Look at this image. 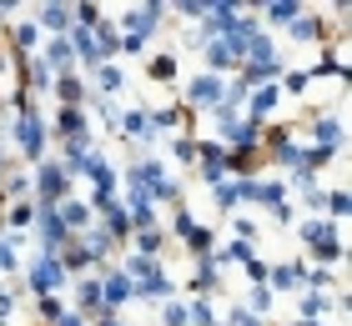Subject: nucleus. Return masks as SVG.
Here are the masks:
<instances>
[{
    "label": "nucleus",
    "mask_w": 352,
    "mask_h": 326,
    "mask_svg": "<svg viewBox=\"0 0 352 326\" xmlns=\"http://www.w3.org/2000/svg\"><path fill=\"white\" fill-rule=\"evenodd\" d=\"M171 156L182 166H197V136H171Z\"/></svg>",
    "instance_id": "2f4dec72"
},
{
    "label": "nucleus",
    "mask_w": 352,
    "mask_h": 326,
    "mask_svg": "<svg viewBox=\"0 0 352 326\" xmlns=\"http://www.w3.org/2000/svg\"><path fill=\"white\" fill-rule=\"evenodd\" d=\"M166 10H171V5H162V0H151V5H136V10L116 15V30H126V36H136V40H146L151 30L166 25Z\"/></svg>",
    "instance_id": "20e7f679"
},
{
    "label": "nucleus",
    "mask_w": 352,
    "mask_h": 326,
    "mask_svg": "<svg viewBox=\"0 0 352 326\" xmlns=\"http://www.w3.org/2000/svg\"><path fill=\"white\" fill-rule=\"evenodd\" d=\"M191 226H197V221H191V211H186V206H176V211H171V231L186 241V236H191Z\"/></svg>",
    "instance_id": "ea45409f"
},
{
    "label": "nucleus",
    "mask_w": 352,
    "mask_h": 326,
    "mask_svg": "<svg viewBox=\"0 0 352 326\" xmlns=\"http://www.w3.org/2000/svg\"><path fill=\"white\" fill-rule=\"evenodd\" d=\"M66 45H71V56L81 60L86 71H101V65H111V60L101 56V40H96L86 25H71V30H66Z\"/></svg>",
    "instance_id": "f8f14e48"
},
{
    "label": "nucleus",
    "mask_w": 352,
    "mask_h": 326,
    "mask_svg": "<svg viewBox=\"0 0 352 326\" xmlns=\"http://www.w3.org/2000/svg\"><path fill=\"white\" fill-rule=\"evenodd\" d=\"M191 171H201V181H206V186L227 181V145H217V141H197V166H191Z\"/></svg>",
    "instance_id": "9b49d317"
},
{
    "label": "nucleus",
    "mask_w": 352,
    "mask_h": 326,
    "mask_svg": "<svg viewBox=\"0 0 352 326\" xmlns=\"http://www.w3.org/2000/svg\"><path fill=\"white\" fill-rule=\"evenodd\" d=\"M36 40H41V25L36 21H21V25L10 30V51L15 56H30V51H36Z\"/></svg>",
    "instance_id": "bb28decb"
},
{
    "label": "nucleus",
    "mask_w": 352,
    "mask_h": 326,
    "mask_svg": "<svg viewBox=\"0 0 352 326\" xmlns=\"http://www.w3.org/2000/svg\"><path fill=\"white\" fill-rule=\"evenodd\" d=\"M221 95H227V80L212 75V71H201V75H191L186 80V95H182V106L186 110H212Z\"/></svg>",
    "instance_id": "423d86ee"
},
{
    "label": "nucleus",
    "mask_w": 352,
    "mask_h": 326,
    "mask_svg": "<svg viewBox=\"0 0 352 326\" xmlns=\"http://www.w3.org/2000/svg\"><path fill=\"white\" fill-rule=\"evenodd\" d=\"M126 301H136L131 276H126L121 266H106V271H101V312H121Z\"/></svg>",
    "instance_id": "1a4fd4ad"
},
{
    "label": "nucleus",
    "mask_w": 352,
    "mask_h": 326,
    "mask_svg": "<svg viewBox=\"0 0 352 326\" xmlns=\"http://www.w3.org/2000/svg\"><path fill=\"white\" fill-rule=\"evenodd\" d=\"M252 326H262V321H252Z\"/></svg>",
    "instance_id": "3c124183"
},
{
    "label": "nucleus",
    "mask_w": 352,
    "mask_h": 326,
    "mask_svg": "<svg viewBox=\"0 0 352 326\" xmlns=\"http://www.w3.org/2000/svg\"><path fill=\"white\" fill-rule=\"evenodd\" d=\"M36 25L51 30V36H66V30L76 25V21H71V5H41V10H36Z\"/></svg>",
    "instance_id": "4be33fe9"
},
{
    "label": "nucleus",
    "mask_w": 352,
    "mask_h": 326,
    "mask_svg": "<svg viewBox=\"0 0 352 326\" xmlns=\"http://www.w3.org/2000/svg\"><path fill=\"white\" fill-rule=\"evenodd\" d=\"M327 211H332L327 221H338V226H342V216L352 211V206H347V191H342V186H338V191H327Z\"/></svg>",
    "instance_id": "c9c22d12"
},
{
    "label": "nucleus",
    "mask_w": 352,
    "mask_h": 326,
    "mask_svg": "<svg viewBox=\"0 0 352 326\" xmlns=\"http://www.w3.org/2000/svg\"><path fill=\"white\" fill-rule=\"evenodd\" d=\"M146 75L156 80V86H171V80H176V56H151L146 60Z\"/></svg>",
    "instance_id": "c756f323"
},
{
    "label": "nucleus",
    "mask_w": 352,
    "mask_h": 326,
    "mask_svg": "<svg viewBox=\"0 0 352 326\" xmlns=\"http://www.w3.org/2000/svg\"><path fill=\"white\" fill-rule=\"evenodd\" d=\"M176 15H182V21H191V25H201V21H206V0H182V5H176Z\"/></svg>",
    "instance_id": "e433bc0d"
},
{
    "label": "nucleus",
    "mask_w": 352,
    "mask_h": 326,
    "mask_svg": "<svg viewBox=\"0 0 352 326\" xmlns=\"http://www.w3.org/2000/svg\"><path fill=\"white\" fill-rule=\"evenodd\" d=\"M56 136L66 145H96L91 121H86V106H60L56 110Z\"/></svg>",
    "instance_id": "6e6552de"
},
{
    "label": "nucleus",
    "mask_w": 352,
    "mask_h": 326,
    "mask_svg": "<svg viewBox=\"0 0 352 326\" xmlns=\"http://www.w3.org/2000/svg\"><path fill=\"white\" fill-rule=\"evenodd\" d=\"M217 286H221V266L212 256H201V261H191V296H217Z\"/></svg>",
    "instance_id": "f3484780"
},
{
    "label": "nucleus",
    "mask_w": 352,
    "mask_h": 326,
    "mask_svg": "<svg viewBox=\"0 0 352 326\" xmlns=\"http://www.w3.org/2000/svg\"><path fill=\"white\" fill-rule=\"evenodd\" d=\"M242 306H247V312H252V316H262V312H272V291H267V286H252Z\"/></svg>",
    "instance_id": "72a5a7b5"
},
{
    "label": "nucleus",
    "mask_w": 352,
    "mask_h": 326,
    "mask_svg": "<svg viewBox=\"0 0 352 326\" xmlns=\"http://www.w3.org/2000/svg\"><path fill=\"white\" fill-rule=\"evenodd\" d=\"M56 101H60V106H86V101H91L86 80L76 75V71H71V75H56Z\"/></svg>",
    "instance_id": "aec40b11"
},
{
    "label": "nucleus",
    "mask_w": 352,
    "mask_h": 326,
    "mask_svg": "<svg viewBox=\"0 0 352 326\" xmlns=\"http://www.w3.org/2000/svg\"><path fill=\"white\" fill-rule=\"evenodd\" d=\"M91 36L101 40V56H106V60H111V56L121 51V30H116V21H101V25L91 30Z\"/></svg>",
    "instance_id": "7c9ffc66"
},
{
    "label": "nucleus",
    "mask_w": 352,
    "mask_h": 326,
    "mask_svg": "<svg viewBox=\"0 0 352 326\" xmlns=\"http://www.w3.org/2000/svg\"><path fill=\"white\" fill-rule=\"evenodd\" d=\"M162 321L166 326H186V301H162Z\"/></svg>",
    "instance_id": "58836bf2"
},
{
    "label": "nucleus",
    "mask_w": 352,
    "mask_h": 326,
    "mask_svg": "<svg viewBox=\"0 0 352 326\" xmlns=\"http://www.w3.org/2000/svg\"><path fill=\"white\" fill-rule=\"evenodd\" d=\"M36 312H41V321H45V326H51L60 312H66V301H60V296H36Z\"/></svg>",
    "instance_id": "f704fd0d"
},
{
    "label": "nucleus",
    "mask_w": 352,
    "mask_h": 326,
    "mask_svg": "<svg viewBox=\"0 0 352 326\" xmlns=\"http://www.w3.org/2000/svg\"><path fill=\"white\" fill-rule=\"evenodd\" d=\"M302 266L307 261H277V266H267V291L277 296V291H302Z\"/></svg>",
    "instance_id": "dca6fc26"
},
{
    "label": "nucleus",
    "mask_w": 352,
    "mask_h": 326,
    "mask_svg": "<svg viewBox=\"0 0 352 326\" xmlns=\"http://www.w3.org/2000/svg\"><path fill=\"white\" fill-rule=\"evenodd\" d=\"M81 176H91L96 191H111V196H116V171H111V161H106L101 151H91V161H86V171H81Z\"/></svg>",
    "instance_id": "b1692460"
},
{
    "label": "nucleus",
    "mask_w": 352,
    "mask_h": 326,
    "mask_svg": "<svg viewBox=\"0 0 352 326\" xmlns=\"http://www.w3.org/2000/svg\"><path fill=\"white\" fill-rule=\"evenodd\" d=\"M186 326H217L212 296H191V301H186Z\"/></svg>",
    "instance_id": "cd10ccee"
},
{
    "label": "nucleus",
    "mask_w": 352,
    "mask_h": 326,
    "mask_svg": "<svg viewBox=\"0 0 352 326\" xmlns=\"http://www.w3.org/2000/svg\"><path fill=\"white\" fill-rule=\"evenodd\" d=\"M302 241H307V251H312L317 266H338V261H342V226L338 221H327V216L302 221Z\"/></svg>",
    "instance_id": "f03ea898"
},
{
    "label": "nucleus",
    "mask_w": 352,
    "mask_h": 326,
    "mask_svg": "<svg viewBox=\"0 0 352 326\" xmlns=\"http://www.w3.org/2000/svg\"><path fill=\"white\" fill-rule=\"evenodd\" d=\"M91 326H121V312H101V316H96Z\"/></svg>",
    "instance_id": "a18cd8bd"
},
{
    "label": "nucleus",
    "mask_w": 352,
    "mask_h": 326,
    "mask_svg": "<svg viewBox=\"0 0 352 326\" xmlns=\"http://www.w3.org/2000/svg\"><path fill=\"white\" fill-rule=\"evenodd\" d=\"M116 91H126L121 65H101V71H96V101H106V95H116Z\"/></svg>",
    "instance_id": "a878e982"
},
{
    "label": "nucleus",
    "mask_w": 352,
    "mask_h": 326,
    "mask_svg": "<svg viewBox=\"0 0 352 326\" xmlns=\"http://www.w3.org/2000/svg\"><path fill=\"white\" fill-rule=\"evenodd\" d=\"M121 136H131V141H156L151 136V116H146V110H121Z\"/></svg>",
    "instance_id": "393cba45"
},
{
    "label": "nucleus",
    "mask_w": 352,
    "mask_h": 326,
    "mask_svg": "<svg viewBox=\"0 0 352 326\" xmlns=\"http://www.w3.org/2000/svg\"><path fill=\"white\" fill-rule=\"evenodd\" d=\"M297 326H322V321H297Z\"/></svg>",
    "instance_id": "09e8293b"
},
{
    "label": "nucleus",
    "mask_w": 352,
    "mask_h": 326,
    "mask_svg": "<svg viewBox=\"0 0 352 326\" xmlns=\"http://www.w3.org/2000/svg\"><path fill=\"white\" fill-rule=\"evenodd\" d=\"M126 186H131L136 196H146L151 206H156V201L182 206V186H176L171 176H166V161H162V156H156V161H151V156H141L136 166L126 171Z\"/></svg>",
    "instance_id": "f257e3e1"
},
{
    "label": "nucleus",
    "mask_w": 352,
    "mask_h": 326,
    "mask_svg": "<svg viewBox=\"0 0 352 326\" xmlns=\"http://www.w3.org/2000/svg\"><path fill=\"white\" fill-rule=\"evenodd\" d=\"M30 221H36V201H15V206L6 211V226H21V231H25Z\"/></svg>",
    "instance_id": "473e14b6"
},
{
    "label": "nucleus",
    "mask_w": 352,
    "mask_h": 326,
    "mask_svg": "<svg viewBox=\"0 0 352 326\" xmlns=\"http://www.w3.org/2000/svg\"><path fill=\"white\" fill-rule=\"evenodd\" d=\"M30 186H36V206H60L71 196V176L60 161H41L36 176H30Z\"/></svg>",
    "instance_id": "7ed1b4c3"
},
{
    "label": "nucleus",
    "mask_w": 352,
    "mask_h": 326,
    "mask_svg": "<svg viewBox=\"0 0 352 326\" xmlns=\"http://www.w3.org/2000/svg\"><path fill=\"white\" fill-rule=\"evenodd\" d=\"M277 86H282V95H302L312 80H307V71H287V80H277Z\"/></svg>",
    "instance_id": "4c0bfd02"
},
{
    "label": "nucleus",
    "mask_w": 352,
    "mask_h": 326,
    "mask_svg": "<svg viewBox=\"0 0 352 326\" xmlns=\"http://www.w3.org/2000/svg\"><path fill=\"white\" fill-rule=\"evenodd\" d=\"M6 60H10V51H6V45H0V71H6Z\"/></svg>",
    "instance_id": "49530a36"
},
{
    "label": "nucleus",
    "mask_w": 352,
    "mask_h": 326,
    "mask_svg": "<svg viewBox=\"0 0 352 326\" xmlns=\"http://www.w3.org/2000/svg\"><path fill=\"white\" fill-rule=\"evenodd\" d=\"M252 236H257V226H252L247 216H232V241H247L252 246Z\"/></svg>",
    "instance_id": "79ce46f5"
},
{
    "label": "nucleus",
    "mask_w": 352,
    "mask_h": 326,
    "mask_svg": "<svg viewBox=\"0 0 352 326\" xmlns=\"http://www.w3.org/2000/svg\"><path fill=\"white\" fill-rule=\"evenodd\" d=\"M121 51H126V56H141V51H146V40H136V36H121Z\"/></svg>",
    "instance_id": "c03bdc74"
},
{
    "label": "nucleus",
    "mask_w": 352,
    "mask_h": 326,
    "mask_svg": "<svg viewBox=\"0 0 352 326\" xmlns=\"http://www.w3.org/2000/svg\"><path fill=\"white\" fill-rule=\"evenodd\" d=\"M10 312H15V296H10V291H6V286H0V326H6V321H10Z\"/></svg>",
    "instance_id": "37998d69"
},
{
    "label": "nucleus",
    "mask_w": 352,
    "mask_h": 326,
    "mask_svg": "<svg viewBox=\"0 0 352 326\" xmlns=\"http://www.w3.org/2000/svg\"><path fill=\"white\" fill-rule=\"evenodd\" d=\"M76 316H86V321L101 316V276H81L76 281Z\"/></svg>",
    "instance_id": "a211bd4d"
},
{
    "label": "nucleus",
    "mask_w": 352,
    "mask_h": 326,
    "mask_svg": "<svg viewBox=\"0 0 352 326\" xmlns=\"http://www.w3.org/2000/svg\"><path fill=\"white\" fill-rule=\"evenodd\" d=\"M56 216H60V226H66V236H81V231H91L96 211H91V201H76V196H66V201L56 206Z\"/></svg>",
    "instance_id": "4468645a"
},
{
    "label": "nucleus",
    "mask_w": 352,
    "mask_h": 326,
    "mask_svg": "<svg viewBox=\"0 0 352 326\" xmlns=\"http://www.w3.org/2000/svg\"><path fill=\"white\" fill-rule=\"evenodd\" d=\"M25 286L36 291V296H60V286H66V271H60V261L56 256H36V266L25 271Z\"/></svg>",
    "instance_id": "0eeeda50"
},
{
    "label": "nucleus",
    "mask_w": 352,
    "mask_h": 326,
    "mask_svg": "<svg viewBox=\"0 0 352 326\" xmlns=\"http://www.w3.org/2000/svg\"><path fill=\"white\" fill-rule=\"evenodd\" d=\"M282 101H287V95H282L277 80H267V86H252V95H247V121L267 126V121H272V110H277Z\"/></svg>",
    "instance_id": "ddd939ff"
},
{
    "label": "nucleus",
    "mask_w": 352,
    "mask_h": 326,
    "mask_svg": "<svg viewBox=\"0 0 352 326\" xmlns=\"http://www.w3.org/2000/svg\"><path fill=\"white\" fill-rule=\"evenodd\" d=\"M136 256H151V261H162V246H166V231L162 226H151V231H131V241H126Z\"/></svg>",
    "instance_id": "412c9836"
},
{
    "label": "nucleus",
    "mask_w": 352,
    "mask_h": 326,
    "mask_svg": "<svg viewBox=\"0 0 352 326\" xmlns=\"http://www.w3.org/2000/svg\"><path fill=\"white\" fill-rule=\"evenodd\" d=\"M45 141H51V136H45V116H41L36 106L21 110V121H15V145H21V156L41 161L45 156Z\"/></svg>",
    "instance_id": "39448f33"
},
{
    "label": "nucleus",
    "mask_w": 352,
    "mask_h": 326,
    "mask_svg": "<svg viewBox=\"0 0 352 326\" xmlns=\"http://www.w3.org/2000/svg\"><path fill=\"white\" fill-rule=\"evenodd\" d=\"M206 71H212V75L242 71V51H236L232 40H206Z\"/></svg>",
    "instance_id": "2eb2a0df"
},
{
    "label": "nucleus",
    "mask_w": 352,
    "mask_h": 326,
    "mask_svg": "<svg viewBox=\"0 0 352 326\" xmlns=\"http://www.w3.org/2000/svg\"><path fill=\"white\" fill-rule=\"evenodd\" d=\"M332 306H338V296H327V291H302L297 312H302V321H322Z\"/></svg>",
    "instance_id": "5701e85b"
},
{
    "label": "nucleus",
    "mask_w": 352,
    "mask_h": 326,
    "mask_svg": "<svg viewBox=\"0 0 352 326\" xmlns=\"http://www.w3.org/2000/svg\"><path fill=\"white\" fill-rule=\"evenodd\" d=\"M217 326H227V321H217Z\"/></svg>",
    "instance_id": "8fccbe9b"
},
{
    "label": "nucleus",
    "mask_w": 352,
    "mask_h": 326,
    "mask_svg": "<svg viewBox=\"0 0 352 326\" xmlns=\"http://www.w3.org/2000/svg\"><path fill=\"white\" fill-rule=\"evenodd\" d=\"M302 10H307V5H297V0H267L262 15H257V25H262V30H267V25H292Z\"/></svg>",
    "instance_id": "6ab92c4d"
},
{
    "label": "nucleus",
    "mask_w": 352,
    "mask_h": 326,
    "mask_svg": "<svg viewBox=\"0 0 352 326\" xmlns=\"http://www.w3.org/2000/svg\"><path fill=\"white\" fill-rule=\"evenodd\" d=\"M287 30H292V40H322V30H327V25H322V15H307V10H302Z\"/></svg>",
    "instance_id": "c85d7f7f"
},
{
    "label": "nucleus",
    "mask_w": 352,
    "mask_h": 326,
    "mask_svg": "<svg viewBox=\"0 0 352 326\" xmlns=\"http://www.w3.org/2000/svg\"><path fill=\"white\" fill-rule=\"evenodd\" d=\"M30 226H36V241H41L45 256H56V251L71 241L66 226H60V216H56V206H36V221H30Z\"/></svg>",
    "instance_id": "9d476101"
},
{
    "label": "nucleus",
    "mask_w": 352,
    "mask_h": 326,
    "mask_svg": "<svg viewBox=\"0 0 352 326\" xmlns=\"http://www.w3.org/2000/svg\"><path fill=\"white\" fill-rule=\"evenodd\" d=\"M15 236H0V271H15Z\"/></svg>",
    "instance_id": "a19ab883"
},
{
    "label": "nucleus",
    "mask_w": 352,
    "mask_h": 326,
    "mask_svg": "<svg viewBox=\"0 0 352 326\" xmlns=\"http://www.w3.org/2000/svg\"><path fill=\"white\" fill-rule=\"evenodd\" d=\"M10 10H15V5H0V25H6V15H10Z\"/></svg>",
    "instance_id": "de8ad7c7"
}]
</instances>
